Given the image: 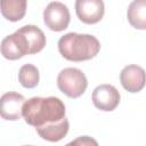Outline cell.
Returning <instances> with one entry per match:
<instances>
[{"instance_id": "6da1fadb", "label": "cell", "mask_w": 146, "mask_h": 146, "mask_svg": "<svg viewBox=\"0 0 146 146\" xmlns=\"http://www.w3.org/2000/svg\"><path fill=\"white\" fill-rule=\"evenodd\" d=\"M65 104L58 97H32L23 105V119L38 135L50 143L62 140L68 132Z\"/></svg>"}, {"instance_id": "7a4b0ae2", "label": "cell", "mask_w": 146, "mask_h": 146, "mask_svg": "<svg viewBox=\"0 0 146 146\" xmlns=\"http://www.w3.org/2000/svg\"><path fill=\"white\" fill-rule=\"evenodd\" d=\"M100 43L91 34L70 32L58 40L59 54L70 62H84L98 55Z\"/></svg>"}, {"instance_id": "3957f363", "label": "cell", "mask_w": 146, "mask_h": 146, "mask_svg": "<svg viewBox=\"0 0 146 146\" xmlns=\"http://www.w3.org/2000/svg\"><path fill=\"white\" fill-rule=\"evenodd\" d=\"M58 89L70 98H79L88 87L84 73L76 67H66L57 76Z\"/></svg>"}, {"instance_id": "277c9868", "label": "cell", "mask_w": 146, "mask_h": 146, "mask_svg": "<svg viewBox=\"0 0 146 146\" xmlns=\"http://www.w3.org/2000/svg\"><path fill=\"white\" fill-rule=\"evenodd\" d=\"M1 55L9 60H16L25 55H31L30 43L19 29L13 34L3 38L1 41Z\"/></svg>"}, {"instance_id": "5b68a950", "label": "cell", "mask_w": 146, "mask_h": 146, "mask_svg": "<svg viewBox=\"0 0 146 146\" xmlns=\"http://www.w3.org/2000/svg\"><path fill=\"white\" fill-rule=\"evenodd\" d=\"M71 21L70 10L66 5L59 1L49 2L43 10V22L46 26L54 31L60 32L67 29Z\"/></svg>"}, {"instance_id": "8992f818", "label": "cell", "mask_w": 146, "mask_h": 146, "mask_svg": "<svg viewBox=\"0 0 146 146\" xmlns=\"http://www.w3.org/2000/svg\"><path fill=\"white\" fill-rule=\"evenodd\" d=\"M92 103L96 108L103 112H112L120 104V92L112 84H99L97 86L91 95Z\"/></svg>"}, {"instance_id": "52a82bcc", "label": "cell", "mask_w": 146, "mask_h": 146, "mask_svg": "<svg viewBox=\"0 0 146 146\" xmlns=\"http://www.w3.org/2000/svg\"><path fill=\"white\" fill-rule=\"evenodd\" d=\"M75 13L82 23L96 24L103 18L105 6L103 0H75Z\"/></svg>"}, {"instance_id": "ba28073f", "label": "cell", "mask_w": 146, "mask_h": 146, "mask_svg": "<svg viewBox=\"0 0 146 146\" xmlns=\"http://www.w3.org/2000/svg\"><path fill=\"white\" fill-rule=\"evenodd\" d=\"M25 98L16 91H9L1 96L0 113L1 117L7 121H16L23 116V105Z\"/></svg>"}, {"instance_id": "9c48e42d", "label": "cell", "mask_w": 146, "mask_h": 146, "mask_svg": "<svg viewBox=\"0 0 146 146\" xmlns=\"http://www.w3.org/2000/svg\"><path fill=\"white\" fill-rule=\"evenodd\" d=\"M120 82L127 91L132 94L139 92L146 84V72L138 65H127L120 73Z\"/></svg>"}, {"instance_id": "30bf717a", "label": "cell", "mask_w": 146, "mask_h": 146, "mask_svg": "<svg viewBox=\"0 0 146 146\" xmlns=\"http://www.w3.org/2000/svg\"><path fill=\"white\" fill-rule=\"evenodd\" d=\"M1 14L9 22H18L26 14L27 0H0Z\"/></svg>"}, {"instance_id": "8fae6325", "label": "cell", "mask_w": 146, "mask_h": 146, "mask_svg": "<svg viewBox=\"0 0 146 146\" xmlns=\"http://www.w3.org/2000/svg\"><path fill=\"white\" fill-rule=\"evenodd\" d=\"M128 22L137 30H146V0H133L127 11Z\"/></svg>"}, {"instance_id": "7c38bea8", "label": "cell", "mask_w": 146, "mask_h": 146, "mask_svg": "<svg viewBox=\"0 0 146 146\" xmlns=\"http://www.w3.org/2000/svg\"><path fill=\"white\" fill-rule=\"evenodd\" d=\"M26 36L29 43H30V49H31V55L40 52L44 47H46V35L44 33L35 25H24L19 29Z\"/></svg>"}, {"instance_id": "4fadbf2b", "label": "cell", "mask_w": 146, "mask_h": 146, "mask_svg": "<svg viewBox=\"0 0 146 146\" xmlns=\"http://www.w3.org/2000/svg\"><path fill=\"white\" fill-rule=\"evenodd\" d=\"M39 80H40L39 70L33 64H24L19 68L18 81L24 88L26 89L35 88L39 84Z\"/></svg>"}, {"instance_id": "5bb4252c", "label": "cell", "mask_w": 146, "mask_h": 146, "mask_svg": "<svg viewBox=\"0 0 146 146\" xmlns=\"http://www.w3.org/2000/svg\"><path fill=\"white\" fill-rule=\"evenodd\" d=\"M97 144L98 143L95 139H92V138H90L88 136L79 137L78 139H75V140L70 143V145H97Z\"/></svg>"}]
</instances>
